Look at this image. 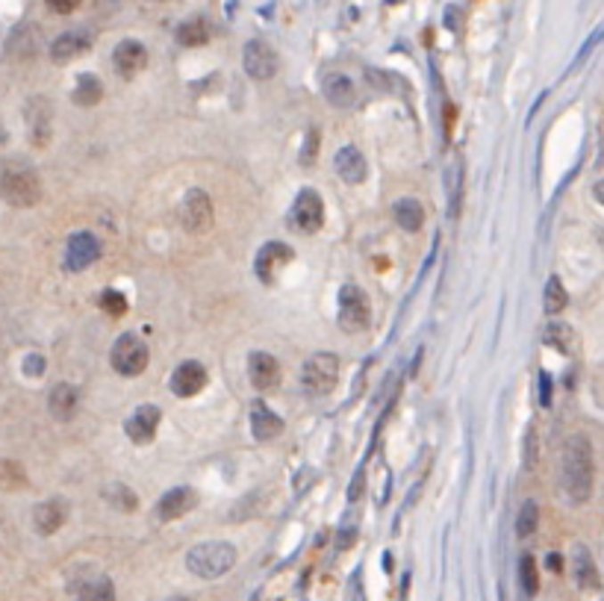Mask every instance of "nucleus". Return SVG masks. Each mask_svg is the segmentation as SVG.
I'll use <instances>...</instances> for the list:
<instances>
[{
	"label": "nucleus",
	"mask_w": 604,
	"mask_h": 601,
	"mask_svg": "<svg viewBox=\"0 0 604 601\" xmlns=\"http://www.w3.org/2000/svg\"><path fill=\"white\" fill-rule=\"evenodd\" d=\"M592 483H596L592 445L584 433H575L563 445V487L575 504H584L592 496Z\"/></svg>",
	"instance_id": "nucleus-1"
},
{
	"label": "nucleus",
	"mask_w": 604,
	"mask_h": 601,
	"mask_svg": "<svg viewBox=\"0 0 604 601\" xmlns=\"http://www.w3.org/2000/svg\"><path fill=\"white\" fill-rule=\"evenodd\" d=\"M0 195L9 207L27 210L42 201V180L33 171L30 162L24 160H9L0 166Z\"/></svg>",
	"instance_id": "nucleus-2"
},
{
	"label": "nucleus",
	"mask_w": 604,
	"mask_h": 601,
	"mask_svg": "<svg viewBox=\"0 0 604 601\" xmlns=\"http://www.w3.org/2000/svg\"><path fill=\"white\" fill-rule=\"evenodd\" d=\"M233 566H236V548L230 546V542H222V539L200 542V546H195L186 555V569L195 578H204V580L222 578Z\"/></svg>",
	"instance_id": "nucleus-3"
},
{
	"label": "nucleus",
	"mask_w": 604,
	"mask_h": 601,
	"mask_svg": "<svg viewBox=\"0 0 604 601\" xmlns=\"http://www.w3.org/2000/svg\"><path fill=\"white\" fill-rule=\"evenodd\" d=\"M337 381H339V360L337 354H313L310 360L304 363V372H301V383L304 390L315 395V399H322V395H331L337 390Z\"/></svg>",
	"instance_id": "nucleus-4"
},
{
	"label": "nucleus",
	"mask_w": 604,
	"mask_h": 601,
	"mask_svg": "<svg viewBox=\"0 0 604 601\" xmlns=\"http://www.w3.org/2000/svg\"><path fill=\"white\" fill-rule=\"evenodd\" d=\"M371 325V307L357 284H345L339 292V327L345 333H363Z\"/></svg>",
	"instance_id": "nucleus-5"
},
{
	"label": "nucleus",
	"mask_w": 604,
	"mask_h": 601,
	"mask_svg": "<svg viewBox=\"0 0 604 601\" xmlns=\"http://www.w3.org/2000/svg\"><path fill=\"white\" fill-rule=\"evenodd\" d=\"M110 360H112V368H115L118 375H124V377H136V375H142V372L148 368L151 351H148V345L142 342V339H139L136 333H124V336L115 339Z\"/></svg>",
	"instance_id": "nucleus-6"
},
{
	"label": "nucleus",
	"mask_w": 604,
	"mask_h": 601,
	"mask_svg": "<svg viewBox=\"0 0 604 601\" xmlns=\"http://www.w3.org/2000/svg\"><path fill=\"white\" fill-rule=\"evenodd\" d=\"M213 218H216L213 198H209L204 189H189L184 201H180V225H184L192 236H200L213 227Z\"/></svg>",
	"instance_id": "nucleus-7"
},
{
	"label": "nucleus",
	"mask_w": 604,
	"mask_h": 601,
	"mask_svg": "<svg viewBox=\"0 0 604 601\" xmlns=\"http://www.w3.org/2000/svg\"><path fill=\"white\" fill-rule=\"evenodd\" d=\"M324 225V203H322V195L313 189H304L298 192V198H295L292 210H290V227L298 230V234H315V230H322Z\"/></svg>",
	"instance_id": "nucleus-8"
},
{
	"label": "nucleus",
	"mask_w": 604,
	"mask_h": 601,
	"mask_svg": "<svg viewBox=\"0 0 604 601\" xmlns=\"http://www.w3.org/2000/svg\"><path fill=\"white\" fill-rule=\"evenodd\" d=\"M101 239L89 234V230H77L65 242V268L69 271H83L94 266L101 259Z\"/></svg>",
	"instance_id": "nucleus-9"
},
{
	"label": "nucleus",
	"mask_w": 604,
	"mask_h": 601,
	"mask_svg": "<svg viewBox=\"0 0 604 601\" xmlns=\"http://www.w3.org/2000/svg\"><path fill=\"white\" fill-rule=\"evenodd\" d=\"M242 65H245L248 77H254V80H268V77H274V71H277V56L263 38H251L242 51Z\"/></svg>",
	"instance_id": "nucleus-10"
},
{
	"label": "nucleus",
	"mask_w": 604,
	"mask_h": 601,
	"mask_svg": "<svg viewBox=\"0 0 604 601\" xmlns=\"http://www.w3.org/2000/svg\"><path fill=\"white\" fill-rule=\"evenodd\" d=\"M74 601H115V584L103 572H83L71 584Z\"/></svg>",
	"instance_id": "nucleus-11"
},
{
	"label": "nucleus",
	"mask_w": 604,
	"mask_h": 601,
	"mask_svg": "<svg viewBox=\"0 0 604 601\" xmlns=\"http://www.w3.org/2000/svg\"><path fill=\"white\" fill-rule=\"evenodd\" d=\"M51 101L30 98V103H27V136L36 148H47V142H51Z\"/></svg>",
	"instance_id": "nucleus-12"
},
{
	"label": "nucleus",
	"mask_w": 604,
	"mask_h": 601,
	"mask_svg": "<svg viewBox=\"0 0 604 601\" xmlns=\"http://www.w3.org/2000/svg\"><path fill=\"white\" fill-rule=\"evenodd\" d=\"M292 248L283 245V242H268V245L260 248V254H257V277L263 280V284H274L277 271L283 266L292 263Z\"/></svg>",
	"instance_id": "nucleus-13"
},
{
	"label": "nucleus",
	"mask_w": 604,
	"mask_h": 601,
	"mask_svg": "<svg viewBox=\"0 0 604 601\" xmlns=\"http://www.w3.org/2000/svg\"><path fill=\"white\" fill-rule=\"evenodd\" d=\"M112 65H115V71H118L121 77H136L142 68L148 65V51H145V45L142 42H136V38H124V42H118L115 45V51H112Z\"/></svg>",
	"instance_id": "nucleus-14"
},
{
	"label": "nucleus",
	"mask_w": 604,
	"mask_h": 601,
	"mask_svg": "<svg viewBox=\"0 0 604 601\" xmlns=\"http://www.w3.org/2000/svg\"><path fill=\"white\" fill-rule=\"evenodd\" d=\"M159 419H162L159 407L142 404V407H136V413H133L130 419H127V424H124V431H127V436H130V440L136 442V445H148V442H153V436H157Z\"/></svg>",
	"instance_id": "nucleus-15"
},
{
	"label": "nucleus",
	"mask_w": 604,
	"mask_h": 601,
	"mask_svg": "<svg viewBox=\"0 0 604 601\" xmlns=\"http://www.w3.org/2000/svg\"><path fill=\"white\" fill-rule=\"evenodd\" d=\"M204 386H207V368L198 360L180 363L175 368V375H171V392H175L177 399H192V395H198Z\"/></svg>",
	"instance_id": "nucleus-16"
},
{
	"label": "nucleus",
	"mask_w": 604,
	"mask_h": 601,
	"mask_svg": "<svg viewBox=\"0 0 604 601\" xmlns=\"http://www.w3.org/2000/svg\"><path fill=\"white\" fill-rule=\"evenodd\" d=\"M248 375H251L254 390L268 392L281 383V363L268 351H251V357H248Z\"/></svg>",
	"instance_id": "nucleus-17"
},
{
	"label": "nucleus",
	"mask_w": 604,
	"mask_h": 601,
	"mask_svg": "<svg viewBox=\"0 0 604 601\" xmlns=\"http://www.w3.org/2000/svg\"><path fill=\"white\" fill-rule=\"evenodd\" d=\"M198 504V492L192 490V487H175V490H168L166 496H162L159 501H157V519L159 522H175V519H180V516H186V513L195 507Z\"/></svg>",
	"instance_id": "nucleus-18"
},
{
	"label": "nucleus",
	"mask_w": 604,
	"mask_h": 601,
	"mask_svg": "<svg viewBox=\"0 0 604 601\" xmlns=\"http://www.w3.org/2000/svg\"><path fill=\"white\" fill-rule=\"evenodd\" d=\"M92 47V36L86 33V30H69V33H62V36H56L53 38V45H51V60L53 62H60V65H65V62H71V60H77L80 54H86Z\"/></svg>",
	"instance_id": "nucleus-19"
},
{
	"label": "nucleus",
	"mask_w": 604,
	"mask_h": 601,
	"mask_svg": "<svg viewBox=\"0 0 604 601\" xmlns=\"http://www.w3.org/2000/svg\"><path fill=\"white\" fill-rule=\"evenodd\" d=\"M65 516H69L65 501L62 498H47V501H42L33 510V528L42 537H51V534H56V531L65 525Z\"/></svg>",
	"instance_id": "nucleus-20"
},
{
	"label": "nucleus",
	"mask_w": 604,
	"mask_h": 601,
	"mask_svg": "<svg viewBox=\"0 0 604 601\" xmlns=\"http://www.w3.org/2000/svg\"><path fill=\"white\" fill-rule=\"evenodd\" d=\"M333 169H337V174L351 183V186H357V183L366 180V157L354 148V144H345V148L337 151V157H333Z\"/></svg>",
	"instance_id": "nucleus-21"
},
{
	"label": "nucleus",
	"mask_w": 604,
	"mask_h": 601,
	"mask_svg": "<svg viewBox=\"0 0 604 601\" xmlns=\"http://www.w3.org/2000/svg\"><path fill=\"white\" fill-rule=\"evenodd\" d=\"M248 416H251V433L260 442L277 440V436L283 433V419L268 410L263 401H251V410H248Z\"/></svg>",
	"instance_id": "nucleus-22"
},
{
	"label": "nucleus",
	"mask_w": 604,
	"mask_h": 601,
	"mask_svg": "<svg viewBox=\"0 0 604 601\" xmlns=\"http://www.w3.org/2000/svg\"><path fill=\"white\" fill-rule=\"evenodd\" d=\"M322 92L333 106H354V101H357V89H354V80L348 74H328L322 80Z\"/></svg>",
	"instance_id": "nucleus-23"
},
{
	"label": "nucleus",
	"mask_w": 604,
	"mask_h": 601,
	"mask_svg": "<svg viewBox=\"0 0 604 601\" xmlns=\"http://www.w3.org/2000/svg\"><path fill=\"white\" fill-rule=\"evenodd\" d=\"M47 410L56 422H69L77 413V390L71 383H56L47 395Z\"/></svg>",
	"instance_id": "nucleus-24"
},
{
	"label": "nucleus",
	"mask_w": 604,
	"mask_h": 601,
	"mask_svg": "<svg viewBox=\"0 0 604 601\" xmlns=\"http://www.w3.org/2000/svg\"><path fill=\"white\" fill-rule=\"evenodd\" d=\"M392 216H396L398 227L407 230V234H416L425 225V210H421V203L416 198H401L396 201V207H392Z\"/></svg>",
	"instance_id": "nucleus-25"
},
{
	"label": "nucleus",
	"mask_w": 604,
	"mask_h": 601,
	"mask_svg": "<svg viewBox=\"0 0 604 601\" xmlns=\"http://www.w3.org/2000/svg\"><path fill=\"white\" fill-rule=\"evenodd\" d=\"M575 578L581 589H599V569L592 564V555L587 546L575 548Z\"/></svg>",
	"instance_id": "nucleus-26"
},
{
	"label": "nucleus",
	"mask_w": 604,
	"mask_h": 601,
	"mask_svg": "<svg viewBox=\"0 0 604 601\" xmlns=\"http://www.w3.org/2000/svg\"><path fill=\"white\" fill-rule=\"evenodd\" d=\"M71 101L77 106H94V103H101L103 101V83L94 74H80V80H77L74 92H71Z\"/></svg>",
	"instance_id": "nucleus-27"
},
{
	"label": "nucleus",
	"mask_w": 604,
	"mask_h": 601,
	"mask_svg": "<svg viewBox=\"0 0 604 601\" xmlns=\"http://www.w3.org/2000/svg\"><path fill=\"white\" fill-rule=\"evenodd\" d=\"M207 38H209V27L204 24V18H192V21L177 27V42L184 45V47L207 45Z\"/></svg>",
	"instance_id": "nucleus-28"
},
{
	"label": "nucleus",
	"mask_w": 604,
	"mask_h": 601,
	"mask_svg": "<svg viewBox=\"0 0 604 601\" xmlns=\"http://www.w3.org/2000/svg\"><path fill=\"white\" fill-rule=\"evenodd\" d=\"M24 487H27V472H24L21 463L0 457V490L15 492V490H24Z\"/></svg>",
	"instance_id": "nucleus-29"
},
{
	"label": "nucleus",
	"mask_w": 604,
	"mask_h": 601,
	"mask_svg": "<svg viewBox=\"0 0 604 601\" xmlns=\"http://www.w3.org/2000/svg\"><path fill=\"white\" fill-rule=\"evenodd\" d=\"M103 496H107V501L112 504V507H118L124 513H133L139 507L136 492H133L130 487H124V483H110V487L103 490Z\"/></svg>",
	"instance_id": "nucleus-30"
},
{
	"label": "nucleus",
	"mask_w": 604,
	"mask_h": 601,
	"mask_svg": "<svg viewBox=\"0 0 604 601\" xmlns=\"http://www.w3.org/2000/svg\"><path fill=\"white\" fill-rule=\"evenodd\" d=\"M545 313L549 316H558V313H563L567 309V304H569V295H567V289H563V284L558 277H551L549 280V286H545Z\"/></svg>",
	"instance_id": "nucleus-31"
},
{
	"label": "nucleus",
	"mask_w": 604,
	"mask_h": 601,
	"mask_svg": "<svg viewBox=\"0 0 604 601\" xmlns=\"http://www.w3.org/2000/svg\"><path fill=\"white\" fill-rule=\"evenodd\" d=\"M545 342L551 348H558V351H569L572 342H575V333L569 325L563 322H549L545 325Z\"/></svg>",
	"instance_id": "nucleus-32"
},
{
	"label": "nucleus",
	"mask_w": 604,
	"mask_h": 601,
	"mask_svg": "<svg viewBox=\"0 0 604 601\" xmlns=\"http://www.w3.org/2000/svg\"><path fill=\"white\" fill-rule=\"evenodd\" d=\"M536 522H540V507H536V501H525L519 516H516V537H531L536 531Z\"/></svg>",
	"instance_id": "nucleus-33"
},
{
	"label": "nucleus",
	"mask_w": 604,
	"mask_h": 601,
	"mask_svg": "<svg viewBox=\"0 0 604 601\" xmlns=\"http://www.w3.org/2000/svg\"><path fill=\"white\" fill-rule=\"evenodd\" d=\"M98 304H101V309L103 313H110V316H124L127 313V298H124L118 289H103L101 292V298H98Z\"/></svg>",
	"instance_id": "nucleus-34"
},
{
	"label": "nucleus",
	"mask_w": 604,
	"mask_h": 601,
	"mask_svg": "<svg viewBox=\"0 0 604 601\" xmlns=\"http://www.w3.org/2000/svg\"><path fill=\"white\" fill-rule=\"evenodd\" d=\"M519 584L525 589V596H534L536 587H540V580H536V564L531 555L519 557Z\"/></svg>",
	"instance_id": "nucleus-35"
},
{
	"label": "nucleus",
	"mask_w": 604,
	"mask_h": 601,
	"mask_svg": "<svg viewBox=\"0 0 604 601\" xmlns=\"http://www.w3.org/2000/svg\"><path fill=\"white\" fill-rule=\"evenodd\" d=\"M24 372H27V377H38L45 372V357L42 354H30V357H27V363H24Z\"/></svg>",
	"instance_id": "nucleus-36"
},
{
	"label": "nucleus",
	"mask_w": 604,
	"mask_h": 601,
	"mask_svg": "<svg viewBox=\"0 0 604 601\" xmlns=\"http://www.w3.org/2000/svg\"><path fill=\"white\" fill-rule=\"evenodd\" d=\"M47 6L53 9V12H60V15H69V12H74L77 6H80V0H45Z\"/></svg>",
	"instance_id": "nucleus-37"
},
{
	"label": "nucleus",
	"mask_w": 604,
	"mask_h": 601,
	"mask_svg": "<svg viewBox=\"0 0 604 601\" xmlns=\"http://www.w3.org/2000/svg\"><path fill=\"white\" fill-rule=\"evenodd\" d=\"M313 144H315V133L310 130V136H306V151H304V157H301L304 162H310V160H313V151H315Z\"/></svg>",
	"instance_id": "nucleus-38"
},
{
	"label": "nucleus",
	"mask_w": 604,
	"mask_h": 601,
	"mask_svg": "<svg viewBox=\"0 0 604 601\" xmlns=\"http://www.w3.org/2000/svg\"><path fill=\"white\" fill-rule=\"evenodd\" d=\"M545 564H549L551 572H560L563 569V557L560 555H549V557H545Z\"/></svg>",
	"instance_id": "nucleus-39"
},
{
	"label": "nucleus",
	"mask_w": 604,
	"mask_h": 601,
	"mask_svg": "<svg viewBox=\"0 0 604 601\" xmlns=\"http://www.w3.org/2000/svg\"><path fill=\"white\" fill-rule=\"evenodd\" d=\"M166 601H189V598H184V596H175V598H166Z\"/></svg>",
	"instance_id": "nucleus-40"
}]
</instances>
